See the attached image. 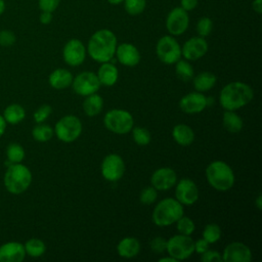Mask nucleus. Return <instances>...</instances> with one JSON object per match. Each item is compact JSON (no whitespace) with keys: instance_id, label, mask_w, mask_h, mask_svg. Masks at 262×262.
<instances>
[{"instance_id":"obj_49","label":"nucleus","mask_w":262,"mask_h":262,"mask_svg":"<svg viewBox=\"0 0 262 262\" xmlns=\"http://www.w3.org/2000/svg\"><path fill=\"white\" fill-rule=\"evenodd\" d=\"M255 203H256V207L258 208V210H261L262 209V196H261V194H259L257 196Z\"/></svg>"},{"instance_id":"obj_44","label":"nucleus","mask_w":262,"mask_h":262,"mask_svg":"<svg viewBox=\"0 0 262 262\" xmlns=\"http://www.w3.org/2000/svg\"><path fill=\"white\" fill-rule=\"evenodd\" d=\"M209 245L210 244L202 237V238L198 239L196 242H194V251L198 254H203L204 252L209 250Z\"/></svg>"},{"instance_id":"obj_35","label":"nucleus","mask_w":262,"mask_h":262,"mask_svg":"<svg viewBox=\"0 0 262 262\" xmlns=\"http://www.w3.org/2000/svg\"><path fill=\"white\" fill-rule=\"evenodd\" d=\"M176 224H177V230L180 234H184V235H190L193 231H194V228H195V225H194V222L188 218V217H180L177 221H176Z\"/></svg>"},{"instance_id":"obj_17","label":"nucleus","mask_w":262,"mask_h":262,"mask_svg":"<svg viewBox=\"0 0 262 262\" xmlns=\"http://www.w3.org/2000/svg\"><path fill=\"white\" fill-rule=\"evenodd\" d=\"M177 181V175L171 168L164 167L156 170L151 177L150 182L157 190H168L175 185Z\"/></svg>"},{"instance_id":"obj_20","label":"nucleus","mask_w":262,"mask_h":262,"mask_svg":"<svg viewBox=\"0 0 262 262\" xmlns=\"http://www.w3.org/2000/svg\"><path fill=\"white\" fill-rule=\"evenodd\" d=\"M116 55L119 62L126 67H135L140 61V53L131 43H122L117 46Z\"/></svg>"},{"instance_id":"obj_4","label":"nucleus","mask_w":262,"mask_h":262,"mask_svg":"<svg viewBox=\"0 0 262 262\" xmlns=\"http://www.w3.org/2000/svg\"><path fill=\"white\" fill-rule=\"evenodd\" d=\"M206 177L209 184L218 191L229 190L234 184V173L223 161H214L206 169Z\"/></svg>"},{"instance_id":"obj_32","label":"nucleus","mask_w":262,"mask_h":262,"mask_svg":"<svg viewBox=\"0 0 262 262\" xmlns=\"http://www.w3.org/2000/svg\"><path fill=\"white\" fill-rule=\"evenodd\" d=\"M7 161L11 164L20 163L25 159V149L18 143H10L6 148Z\"/></svg>"},{"instance_id":"obj_42","label":"nucleus","mask_w":262,"mask_h":262,"mask_svg":"<svg viewBox=\"0 0 262 262\" xmlns=\"http://www.w3.org/2000/svg\"><path fill=\"white\" fill-rule=\"evenodd\" d=\"M60 0H38L39 8L42 11L53 12L59 5Z\"/></svg>"},{"instance_id":"obj_50","label":"nucleus","mask_w":262,"mask_h":262,"mask_svg":"<svg viewBox=\"0 0 262 262\" xmlns=\"http://www.w3.org/2000/svg\"><path fill=\"white\" fill-rule=\"evenodd\" d=\"M159 261H160V262H176L177 260H176V259H174L173 257H171V256L169 255V257H164V258H161Z\"/></svg>"},{"instance_id":"obj_29","label":"nucleus","mask_w":262,"mask_h":262,"mask_svg":"<svg viewBox=\"0 0 262 262\" xmlns=\"http://www.w3.org/2000/svg\"><path fill=\"white\" fill-rule=\"evenodd\" d=\"M24 247L26 254L33 258H38L42 256L46 251V246L44 242L36 237H32L29 241H27Z\"/></svg>"},{"instance_id":"obj_1","label":"nucleus","mask_w":262,"mask_h":262,"mask_svg":"<svg viewBox=\"0 0 262 262\" xmlns=\"http://www.w3.org/2000/svg\"><path fill=\"white\" fill-rule=\"evenodd\" d=\"M117 49V37L107 29L96 31L89 39L87 51L97 62H107L114 57Z\"/></svg>"},{"instance_id":"obj_38","label":"nucleus","mask_w":262,"mask_h":262,"mask_svg":"<svg viewBox=\"0 0 262 262\" xmlns=\"http://www.w3.org/2000/svg\"><path fill=\"white\" fill-rule=\"evenodd\" d=\"M157 189L154 186H147L141 190L139 200L143 205H150L157 200Z\"/></svg>"},{"instance_id":"obj_24","label":"nucleus","mask_w":262,"mask_h":262,"mask_svg":"<svg viewBox=\"0 0 262 262\" xmlns=\"http://www.w3.org/2000/svg\"><path fill=\"white\" fill-rule=\"evenodd\" d=\"M172 135L174 140L182 146H187L191 144L194 140V133L193 130L185 125V124H178L173 128Z\"/></svg>"},{"instance_id":"obj_46","label":"nucleus","mask_w":262,"mask_h":262,"mask_svg":"<svg viewBox=\"0 0 262 262\" xmlns=\"http://www.w3.org/2000/svg\"><path fill=\"white\" fill-rule=\"evenodd\" d=\"M40 23L43 24V25H48L51 23L52 20V12H49V11H42L41 14H40Z\"/></svg>"},{"instance_id":"obj_7","label":"nucleus","mask_w":262,"mask_h":262,"mask_svg":"<svg viewBox=\"0 0 262 262\" xmlns=\"http://www.w3.org/2000/svg\"><path fill=\"white\" fill-rule=\"evenodd\" d=\"M53 131L60 141L73 142L82 133V123L76 116H64L55 124Z\"/></svg>"},{"instance_id":"obj_39","label":"nucleus","mask_w":262,"mask_h":262,"mask_svg":"<svg viewBox=\"0 0 262 262\" xmlns=\"http://www.w3.org/2000/svg\"><path fill=\"white\" fill-rule=\"evenodd\" d=\"M51 113L52 107L49 104H43L34 113V120L38 124L43 123L51 115Z\"/></svg>"},{"instance_id":"obj_12","label":"nucleus","mask_w":262,"mask_h":262,"mask_svg":"<svg viewBox=\"0 0 262 262\" xmlns=\"http://www.w3.org/2000/svg\"><path fill=\"white\" fill-rule=\"evenodd\" d=\"M189 17L187 11L181 7L173 8L166 19V28L168 32L173 36H179L183 34L188 28Z\"/></svg>"},{"instance_id":"obj_8","label":"nucleus","mask_w":262,"mask_h":262,"mask_svg":"<svg viewBox=\"0 0 262 262\" xmlns=\"http://www.w3.org/2000/svg\"><path fill=\"white\" fill-rule=\"evenodd\" d=\"M166 251L174 259L184 260L194 252V242L189 235L176 234L167 241Z\"/></svg>"},{"instance_id":"obj_27","label":"nucleus","mask_w":262,"mask_h":262,"mask_svg":"<svg viewBox=\"0 0 262 262\" xmlns=\"http://www.w3.org/2000/svg\"><path fill=\"white\" fill-rule=\"evenodd\" d=\"M26 117L25 108L17 103H12L6 106V108L3 112V118L6 121V123L15 125L20 123Z\"/></svg>"},{"instance_id":"obj_19","label":"nucleus","mask_w":262,"mask_h":262,"mask_svg":"<svg viewBox=\"0 0 262 262\" xmlns=\"http://www.w3.org/2000/svg\"><path fill=\"white\" fill-rule=\"evenodd\" d=\"M23 244L8 242L0 246V262H21L26 257Z\"/></svg>"},{"instance_id":"obj_51","label":"nucleus","mask_w":262,"mask_h":262,"mask_svg":"<svg viewBox=\"0 0 262 262\" xmlns=\"http://www.w3.org/2000/svg\"><path fill=\"white\" fill-rule=\"evenodd\" d=\"M5 10V2L4 0H0V15L4 12Z\"/></svg>"},{"instance_id":"obj_25","label":"nucleus","mask_w":262,"mask_h":262,"mask_svg":"<svg viewBox=\"0 0 262 262\" xmlns=\"http://www.w3.org/2000/svg\"><path fill=\"white\" fill-rule=\"evenodd\" d=\"M216 76L210 72H203L192 78L193 87L199 92L209 91L216 83Z\"/></svg>"},{"instance_id":"obj_33","label":"nucleus","mask_w":262,"mask_h":262,"mask_svg":"<svg viewBox=\"0 0 262 262\" xmlns=\"http://www.w3.org/2000/svg\"><path fill=\"white\" fill-rule=\"evenodd\" d=\"M221 236V228L215 223L207 224L203 230V238L209 244H214Z\"/></svg>"},{"instance_id":"obj_10","label":"nucleus","mask_w":262,"mask_h":262,"mask_svg":"<svg viewBox=\"0 0 262 262\" xmlns=\"http://www.w3.org/2000/svg\"><path fill=\"white\" fill-rule=\"evenodd\" d=\"M72 86L77 94L87 96L96 93L100 87V82L96 74L92 72H82L73 79Z\"/></svg>"},{"instance_id":"obj_14","label":"nucleus","mask_w":262,"mask_h":262,"mask_svg":"<svg viewBox=\"0 0 262 262\" xmlns=\"http://www.w3.org/2000/svg\"><path fill=\"white\" fill-rule=\"evenodd\" d=\"M175 196L176 200L182 205H193L199 199V189L196 184L191 179H181L176 185Z\"/></svg>"},{"instance_id":"obj_47","label":"nucleus","mask_w":262,"mask_h":262,"mask_svg":"<svg viewBox=\"0 0 262 262\" xmlns=\"http://www.w3.org/2000/svg\"><path fill=\"white\" fill-rule=\"evenodd\" d=\"M252 8L255 12L260 14L262 12V0H254L252 3Z\"/></svg>"},{"instance_id":"obj_21","label":"nucleus","mask_w":262,"mask_h":262,"mask_svg":"<svg viewBox=\"0 0 262 262\" xmlns=\"http://www.w3.org/2000/svg\"><path fill=\"white\" fill-rule=\"evenodd\" d=\"M96 75L100 82V85L113 86L116 84L118 80L119 72L117 67L114 63L107 61V62H102Z\"/></svg>"},{"instance_id":"obj_45","label":"nucleus","mask_w":262,"mask_h":262,"mask_svg":"<svg viewBox=\"0 0 262 262\" xmlns=\"http://www.w3.org/2000/svg\"><path fill=\"white\" fill-rule=\"evenodd\" d=\"M181 8H183L185 11H190L194 9L198 5V0H181Z\"/></svg>"},{"instance_id":"obj_43","label":"nucleus","mask_w":262,"mask_h":262,"mask_svg":"<svg viewBox=\"0 0 262 262\" xmlns=\"http://www.w3.org/2000/svg\"><path fill=\"white\" fill-rule=\"evenodd\" d=\"M201 260L203 262H221L222 256L217 251L207 250L203 254H201Z\"/></svg>"},{"instance_id":"obj_16","label":"nucleus","mask_w":262,"mask_h":262,"mask_svg":"<svg viewBox=\"0 0 262 262\" xmlns=\"http://www.w3.org/2000/svg\"><path fill=\"white\" fill-rule=\"evenodd\" d=\"M208 51V43L203 37L188 39L181 48V55L187 60H196L203 57Z\"/></svg>"},{"instance_id":"obj_36","label":"nucleus","mask_w":262,"mask_h":262,"mask_svg":"<svg viewBox=\"0 0 262 262\" xmlns=\"http://www.w3.org/2000/svg\"><path fill=\"white\" fill-rule=\"evenodd\" d=\"M132 136L136 144L138 145H147L150 142L149 132L142 127H136L132 130Z\"/></svg>"},{"instance_id":"obj_3","label":"nucleus","mask_w":262,"mask_h":262,"mask_svg":"<svg viewBox=\"0 0 262 262\" xmlns=\"http://www.w3.org/2000/svg\"><path fill=\"white\" fill-rule=\"evenodd\" d=\"M3 182L7 191L12 194H19L31 185L32 173L27 166L20 163L11 164L6 169Z\"/></svg>"},{"instance_id":"obj_22","label":"nucleus","mask_w":262,"mask_h":262,"mask_svg":"<svg viewBox=\"0 0 262 262\" xmlns=\"http://www.w3.org/2000/svg\"><path fill=\"white\" fill-rule=\"evenodd\" d=\"M118 254L123 258H133L138 255L140 251V243L137 238L127 236L121 239L117 246Z\"/></svg>"},{"instance_id":"obj_30","label":"nucleus","mask_w":262,"mask_h":262,"mask_svg":"<svg viewBox=\"0 0 262 262\" xmlns=\"http://www.w3.org/2000/svg\"><path fill=\"white\" fill-rule=\"evenodd\" d=\"M175 63H176L175 72L178 79H180L183 82H188L193 78V74H194L193 69L188 61L179 59Z\"/></svg>"},{"instance_id":"obj_23","label":"nucleus","mask_w":262,"mask_h":262,"mask_svg":"<svg viewBox=\"0 0 262 262\" xmlns=\"http://www.w3.org/2000/svg\"><path fill=\"white\" fill-rule=\"evenodd\" d=\"M48 81L51 87L57 90H61L72 85L73 75L66 69H56L50 74Z\"/></svg>"},{"instance_id":"obj_48","label":"nucleus","mask_w":262,"mask_h":262,"mask_svg":"<svg viewBox=\"0 0 262 262\" xmlns=\"http://www.w3.org/2000/svg\"><path fill=\"white\" fill-rule=\"evenodd\" d=\"M6 121L4 120V118H3V116L2 115H0V137L4 134V132H5V129H6Z\"/></svg>"},{"instance_id":"obj_6","label":"nucleus","mask_w":262,"mask_h":262,"mask_svg":"<svg viewBox=\"0 0 262 262\" xmlns=\"http://www.w3.org/2000/svg\"><path fill=\"white\" fill-rule=\"evenodd\" d=\"M103 124L113 133L127 134L131 131L134 121L132 115L125 110H111L104 115Z\"/></svg>"},{"instance_id":"obj_13","label":"nucleus","mask_w":262,"mask_h":262,"mask_svg":"<svg viewBox=\"0 0 262 262\" xmlns=\"http://www.w3.org/2000/svg\"><path fill=\"white\" fill-rule=\"evenodd\" d=\"M63 60L72 67L80 66L86 57V48L79 39H71L62 49Z\"/></svg>"},{"instance_id":"obj_15","label":"nucleus","mask_w":262,"mask_h":262,"mask_svg":"<svg viewBox=\"0 0 262 262\" xmlns=\"http://www.w3.org/2000/svg\"><path fill=\"white\" fill-rule=\"evenodd\" d=\"M252 253L250 248L239 242H233L227 245L223 251L222 261L224 262H250Z\"/></svg>"},{"instance_id":"obj_11","label":"nucleus","mask_w":262,"mask_h":262,"mask_svg":"<svg viewBox=\"0 0 262 262\" xmlns=\"http://www.w3.org/2000/svg\"><path fill=\"white\" fill-rule=\"evenodd\" d=\"M125 172L123 159L117 154H110L104 157L101 163V174L108 181H117L122 178Z\"/></svg>"},{"instance_id":"obj_18","label":"nucleus","mask_w":262,"mask_h":262,"mask_svg":"<svg viewBox=\"0 0 262 262\" xmlns=\"http://www.w3.org/2000/svg\"><path fill=\"white\" fill-rule=\"evenodd\" d=\"M180 110L185 114H198L207 107L206 96L201 92H190L179 101Z\"/></svg>"},{"instance_id":"obj_31","label":"nucleus","mask_w":262,"mask_h":262,"mask_svg":"<svg viewBox=\"0 0 262 262\" xmlns=\"http://www.w3.org/2000/svg\"><path fill=\"white\" fill-rule=\"evenodd\" d=\"M53 129L45 124H38L37 126H35L32 130V135L34 137V139L36 141L39 142H46L48 140H50L53 136Z\"/></svg>"},{"instance_id":"obj_40","label":"nucleus","mask_w":262,"mask_h":262,"mask_svg":"<svg viewBox=\"0 0 262 262\" xmlns=\"http://www.w3.org/2000/svg\"><path fill=\"white\" fill-rule=\"evenodd\" d=\"M150 249L154 253L156 254H162L163 252L166 251V248H167V241L162 237V236H157V237H154L151 241H150Z\"/></svg>"},{"instance_id":"obj_9","label":"nucleus","mask_w":262,"mask_h":262,"mask_svg":"<svg viewBox=\"0 0 262 262\" xmlns=\"http://www.w3.org/2000/svg\"><path fill=\"white\" fill-rule=\"evenodd\" d=\"M156 52L162 62L172 64L180 59L181 47L176 39L167 35L159 39L156 46Z\"/></svg>"},{"instance_id":"obj_2","label":"nucleus","mask_w":262,"mask_h":262,"mask_svg":"<svg viewBox=\"0 0 262 262\" xmlns=\"http://www.w3.org/2000/svg\"><path fill=\"white\" fill-rule=\"evenodd\" d=\"M254 97L253 89L244 82H231L223 87L219 101L225 111H235L248 104Z\"/></svg>"},{"instance_id":"obj_34","label":"nucleus","mask_w":262,"mask_h":262,"mask_svg":"<svg viewBox=\"0 0 262 262\" xmlns=\"http://www.w3.org/2000/svg\"><path fill=\"white\" fill-rule=\"evenodd\" d=\"M124 7L128 14L138 15L143 12L146 6V0H124Z\"/></svg>"},{"instance_id":"obj_37","label":"nucleus","mask_w":262,"mask_h":262,"mask_svg":"<svg viewBox=\"0 0 262 262\" xmlns=\"http://www.w3.org/2000/svg\"><path fill=\"white\" fill-rule=\"evenodd\" d=\"M213 29V23L212 19L210 17L204 16L202 18L199 19L198 24H196V31L200 35V37H207L211 34Z\"/></svg>"},{"instance_id":"obj_41","label":"nucleus","mask_w":262,"mask_h":262,"mask_svg":"<svg viewBox=\"0 0 262 262\" xmlns=\"http://www.w3.org/2000/svg\"><path fill=\"white\" fill-rule=\"evenodd\" d=\"M15 43V35L9 30H2L0 32V45L4 47L11 46Z\"/></svg>"},{"instance_id":"obj_52","label":"nucleus","mask_w":262,"mask_h":262,"mask_svg":"<svg viewBox=\"0 0 262 262\" xmlns=\"http://www.w3.org/2000/svg\"><path fill=\"white\" fill-rule=\"evenodd\" d=\"M123 1H124V0H107V2L111 3V4H113V5H118V4L122 3Z\"/></svg>"},{"instance_id":"obj_26","label":"nucleus","mask_w":262,"mask_h":262,"mask_svg":"<svg viewBox=\"0 0 262 262\" xmlns=\"http://www.w3.org/2000/svg\"><path fill=\"white\" fill-rule=\"evenodd\" d=\"M103 107V99L100 95L93 93L87 95L83 101V110L89 117H95L98 115Z\"/></svg>"},{"instance_id":"obj_28","label":"nucleus","mask_w":262,"mask_h":262,"mask_svg":"<svg viewBox=\"0 0 262 262\" xmlns=\"http://www.w3.org/2000/svg\"><path fill=\"white\" fill-rule=\"evenodd\" d=\"M223 126L230 133H238L243 129L244 123L234 111H225L223 114Z\"/></svg>"},{"instance_id":"obj_5","label":"nucleus","mask_w":262,"mask_h":262,"mask_svg":"<svg viewBox=\"0 0 262 262\" xmlns=\"http://www.w3.org/2000/svg\"><path fill=\"white\" fill-rule=\"evenodd\" d=\"M183 216V207L176 199L167 198L155 207L151 215L152 222L158 226H169Z\"/></svg>"}]
</instances>
